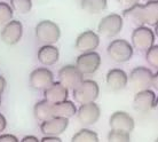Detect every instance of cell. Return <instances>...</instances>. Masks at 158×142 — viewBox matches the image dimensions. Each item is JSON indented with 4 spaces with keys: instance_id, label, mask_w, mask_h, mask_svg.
Wrapping results in <instances>:
<instances>
[{
    "instance_id": "obj_1",
    "label": "cell",
    "mask_w": 158,
    "mask_h": 142,
    "mask_svg": "<svg viewBox=\"0 0 158 142\" xmlns=\"http://www.w3.org/2000/svg\"><path fill=\"white\" fill-rule=\"evenodd\" d=\"M100 95V87L96 81L91 79H84L78 86L72 90V96L76 102L87 103L94 102Z\"/></svg>"
},
{
    "instance_id": "obj_2",
    "label": "cell",
    "mask_w": 158,
    "mask_h": 142,
    "mask_svg": "<svg viewBox=\"0 0 158 142\" xmlns=\"http://www.w3.org/2000/svg\"><path fill=\"white\" fill-rule=\"evenodd\" d=\"M36 37L38 41L44 45H54L61 37L59 25L49 20L40 21L36 27Z\"/></svg>"
},
{
    "instance_id": "obj_3",
    "label": "cell",
    "mask_w": 158,
    "mask_h": 142,
    "mask_svg": "<svg viewBox=\"0 0 158 142\" xmlns=\"http://www.w3.org/2000/svg\"><path fill=\"white\" fill-rule=\"evenodd\" d=\"M108 55L117 63H124L130 61L133 56V47L128 41L124 39L112 40L107 48Z\"/></svg>"
},
{
    "instance_id": "obj_4",
    "label": "cell",
    "mask_w": 158,
    "mask_h": 142,
    "mask_svg": "<svg viewBox=\"0 0 158 142\" xmlns=\"http://www.w3.org/2000/svg\"><path fill=\"white\" fill-rule=\"evenodd\" d=\"M154 73L150 69L144 67H138L131 71L127 76V84H130L132 90L134 91H142L151 87Z\"/></svg>"
},
{
    "instance_id": "obj_5",
    "label": "cell",
    "mask_w": 158,
    "mask_h": 142,
    "mask_svg": "<svg viewBox=\"0 0 158 142\" xmlns=\"http://www.w3.org/2000/svg\"><path fill=\"white\" fill-rule=\"evenodd\" d=\"M156 35L148 27L140 25L132 32V47L140 52H146L155 44Z\"/></svg>"
},
{
    "instance_id": "obj_6",
    "label": "cell",
    "mask_w": 158,
    "mask_h": 142,
    "mask_svg": "<svg viewBox=\"0 0 158 142\" xmlns=\"http://www.w3.org/2000/svg\"><path fill=\"white\" fill-rule=\"evenodd\" d=\"M101 65V56L99 53L92 51L85 52L77 57L76 67L83 75H93Z\"/></svg>"
},
{
    "instance_id": "obj_7",
    "label": "cell",
    "mask_w": 158,
    "mask_h": 142,
    "mask_svg": "<svg viewBox=\"0 0 158 142\" xmlns=\"http://www.w3.org/2000/svg\"><path fill=\"white\" fill-rule=\"evenodd\" d=\"M123 17L118 14H109L100 21L98 25V31L101 36L111 38L115 37L122 31Z\"/></svg>"
},
{
    "instance_id": "obj_8",
    "label": "cell",
    "mask_w": 158,
    "mask_h": 142,
    "mask_svg": "<svg viewBox=\"0 0 158 142\" xmlns=\"http://www.w3.org/2000/svg\"><path fill=\"white\" fill-rule=\"evenodd\" d=\"M84 80V75L78 70V68L72 64L64 65L59 70V81L69 91L78 86Z\"/></svg>"
},
{
    "instance_id": "obj_9",
    "label": "cell",
    "mask_w": 158,
    "mask_h": 142,
    "mask_svg": "<svg viewBox=\"0 0 158 142\" xmlns=\"http://www.w3.org/2000/svg\"><path fill=\"white\" fill-rule=\"evenodd\" d=\"M30 85L36 91H45L54 83V75L47 68H37L30 73Z\"/></svg>"
},
{
    "instance_id": "obj_10",
    "label": "cell",
    "mask_w": 158,
    "mask_h": 142,
    "mask_svg": "<svg viewBox=\"0 0 158 142\" xmlns=\"http://www.w3.org/2000/svg\"><path fill=\"white\" fill-rule=\"evenodd\" d=\"M77 118L83 125H93L96 122H99L101 117V109L99 104L94 102H87L80 104L79 109L77 110Z\"/></svg>"
},
{
    "instance_id": "obj_11",
    "label": "cell",
    "mask_w": 158,
    "mask_h": 142,
    "mask_svg": "<svg viewBox=\"0 0 158 142\" xmlns=\"http://www.w3.org/2000/svg\"><path fill=\"white\" fill-rule=\"evenodd\" d=\"M156 103H157L156 93L151 91L150 88L138 91V93L134 96V100H133L134 109L139 112H143V114L152 110L156 106Z\"/></svg>"
},
{
    "instance_id": "obj_12",
    "label": "cell",
    "mask_w": 158,
    "mask_h": 142,
    "mask_svg": "<svg viewBox=\"0 0 158 142\" xmlns=\"http://www.w3.org/2000/svg\"><path fill=\"white\" fill-rule=\"evenodd\" d=\"M22 36H23V25L17 20H12L7 24H5L0 33L1 40L9 46L16 45L21 40Z\"/></svg>"
},
{
    "instance_id": "obj_13",
    "label": "cell",
    "mask_w": 158,
    "mask_h": 142,
    "mask_svg": "<svg viewBox=\"0 0 158 142\" xmlns=\"http://www.w3.org/2000/svg\"><path fill=\"white\" fill-rule=\"evenodd\" d=\"M69 125V119L63 117H57L54 116L49 119H46L40 124V131L44 135H54L60 136L64 133Z\"/></svg>"
},
{
    "instance_id": "obj_14",
    "label": "cell",
    "mask_w": 158,
    "mask_h": 142,
    "mask_svg": "<svg viewBox=\"0 0 158 142\" xmlns=\"http://www.w3.org/2000/svg\"><path fill=\"white\" fill-rule=\"evenodd\" d=\"M109 125H110L111 130H119L131 133L134 130L135 123L134 119L132 118V116H130L127 112L116 111L111 115L110 119H109Z\"/></svg>"
},
{
    "instance_id": "obj_15",
    "label": "cell",
    "mask_w": 158,
    "mask_h": 142,
    "mask_svg": "<svg viewBox=\"0 0 158 142\" xmlns=\"http://www.w3.org/2000/svg\"><path fill=\"white\" fill-rule=\"evenodd\" d=\"M100 45V37L98 33H95L94 31L87 30L84 31L83 33H80L78 36V38L76 40V48L78 51L83 52H92L95 51L99 47Z\"/></svg>"
},
{
    "instance_id": "obj_16",
    "label": "cell",
    "mask_w": 158,
    "mask_h": 142,
    "mask_svg": "<svg viewBox=\"0 0 158 142\" xmlns=\"http://www.w3.org/2000/svg\"><path fill=\"white\" fill-rule=\"evenodd\" d=\"M69 98V90L64 87L60 81H54L44 91V99L49 103H57Z\"/></svg>"
},
{
    "instance_id": "obj_17",
    "label": "cell",
    "mask_w": 158,
    "mask_h": 142,
    "mask_svg": "<svg viewBox=\"0 0 158 142\" xmlns=\"http://www.w3.org/2000/svg\"><path fill=\"white\" fill-rule=\"evenodd\" d=\"M37 57H38V61L45 67L53 65L59 61V48L55 47L54 45H43L38 51Z\"/></svg>"
},
{
    "instance_id": "obj_18",
    "label": "cell",
    "mask_w": 158,
    "mask_h": 142,
    "mask_svg": "<svg viewBox=\"0 0 158 142\" xmlns=\"http://www.w3.org/2000/svg\"><path fill=\"white\" fill-rule=\"evenodd\" d=\"M106 80L112 91H120L127 86V73L122 69H111Z\"/></svg>"
},
{
    "instance_id": "obj_19",
    "label": "cell",
    "mask_w": 158,
    "mask_h": 142,
    "mask_svg": "<svg viewBox=\"0 0 158 142\" xmlns=\"http://www.w3.org/2000/svg\"><path fill=\"white\" fill-rule=\"evenodd\" d=\"M143 23L148 25H156L158 21V1L150 0L142 4Z\"/></svg>"
},
{
    "instance_id": "obj_20",
    "label": "cell",
    "mask_w": 158,
    "mask_h": 142,
    "mask_svg": "<svg viewBox=\"0 0 158 142\" xmlns=\"http://www.w3.org/2000/svg\"><path fill=\"white\" fill-rule=\"evenodd\" d=\"M53 112H54V116L69 119L76 115L77 108L73 102L69 101V100H64V101L53 104Z\"/></svg>"
},
{
    "instance_id": "obj_21",
    "label": "cell",
    "mask_w": 158,
    "mask_h": 142,
    "mask_svg": "<svg viewBox=\"0 0 158 142\" xmlns=\"http://www.w3.org/2000/svg\"><path fill=\"white\" fill-rule=\"evenodd\" d=\"M33 114H35V117L40 122H44L46 119L54 117L53 103H49L45 99L37 102L35 104V106H33Z\"/></svg>"
},
{
    "instance_id": "obj_22",
    "label": "cell",
    "mask_w": 158,
    "mask_h": 142,
    "mask_svg": "<svg viewBox=\"0 0 158 142\" xmlns=\"http://www.w3.org/2000/svg\"><path fill=\"white\" fill-rule=\"evenodd\" d=\"M107 0H80V6L88 14H99L107 8Z\"/></svg>"
},
{
    "instance_id": "obj_23",
    "label": "cell",
    "mask_w": 158,
    "mask_h": 142,
    "mask_svg": "<svg viewBox=\"0 0 158 142\" xmlns=\"http://www.w3.org/2000/svg\"><path fill=\"white\" fill-rule=\"evenodd\" d=\"M72 142H98L99 135L94 131H91L88 128H81L78 131L71 139Z\"/></svg>"
},
{
    "instance_id": "obj_24",
    "label": "cell",
    "mask_w": 158,
    "mask_h": 142,
    "mask_svg": "<svg viewBox=\"0 0 158 142\" xmlns=\"http://www.w3.org/2000/svg\"><path fill=\"white\" fill-rule=\"evenodd\" d=\"M13 12L17 14H28L32 8L31 0H10V5Z\"/></svg>"
},
{
    "instance_id": "obj_25",
    "label": "cell",
    "mask_w": 158,
    "mask_h": 142,
    "mask_svg": "<svg viewBox=\"0 0 158 142\" xmlns=\"http://www.w3.org/2000/svg\"><path fill=\"white\" fill-rule=\"evenodd\" d=\"M13 12L12 7L4 1H0V27H4L9 21L13 20Z\"/></svg>"
},
{
    "instance_id": "obj_26",
    "label": "cell",
    "mask_w": 158,
    "mask_h": 142,
    "mask_svg": "<svg viewBox=\"0 0 158 142\" xmlns=\"http://www.w3.org/2000/svg\"><path fill=\"white\" fill-rule=\"evenodd\" d=\"M108 141L110 142H128L131 141V135L128 132L119 130H111L108 134Z\"/></svg>"
},
{
    "instance_id": "obj_27",
    "label": "cell",
    "mask_w": 158,
    "mask_h": 142,
    "mask_svg": "<svg viewBox=\"0 0 158 142\" xmlns=\"http://www.w3.org/2000/svg\"><path fill=\"white\" fill-rule=\"evenodd\" d=\"M146 60L151 67L157 69L158 68V46L152 45L150 48L146 51Z\"/></svg>"
},
{
    "instance_id": "obj_28",
    "label": "cell",
    "mask_w": 158,
    "mask_h": 142,
    "mask_svg": "<svg viewBox=\"0 0 158 142\" xmlns=\"http://www.w3.org/2000/svg\"><path fill=\"white\" fill-rule=\"evenodd\" d=\"M19 139L13 134H1L0 135V142H17Z\"/></svg>"
},
{
    "instance_id": "obj_29",
    "label": "cell",
    "mask_w": 158,
    "mask_h": 142,
    "mask_svg": "<svg viewBox=\"0 0 158 142\" xmlns=\"http://www.w3.org/2000/svg\"><path fill=\"white\" fill-rule=\"evenodd\" d=\"M62 140L59 136H54V135H44L41 139V142H61Z\"/></svg>"
},
{
    "instance_id": "obj_30",
    "label": "cell",
    "mask_w": 158,
    "mask_h": 142,
    "mask_svg": "<svg viewBox=\"0 0 158 142\" xmlns=\"http://www.w3.org/2000/svg\"><path fill=\"white\" fill-rule=\"evenodd\" d=\"M6 126H7V120H6L4 115L0 114V133H2L6 130Z\"/></svg>"
},
{
    "instance_id": "obj_31",
    "label": "cell",
    "mask_w": 158,
    "mask_h": 142,
    "mask_svg": "<svg viewBox=\"0 0 158 142\" xmlns=\"http://www.w3.org/2000/svg\"><path fill=\"white\" fill-rule=\"evenodd\" d=\"M119 4L123 5V6H127V7H130L132 5L136 4L139 1H141V0H117Z\"/></svg>"
},
{
    "instance_id": "obj_32",
    "label": "cell",
    "mask_w": 158,
    "mask_h": 142,
    "mask_svg": "<svg viewBox=\"0 0 158 142\" xmlns=\"http://www.w3.org/2000/svg\"><path fill=\"white\" fill-rule=\"evenodd\" d=\"M22 142H39V140L35 135H27L22 139Z\"/></svg>"
},
{
    "instance_id": "obj_33",
    "label": "cell",
    "mask_w": 158,
    "mask_h": 142,
    "mask_svg": "<svg viewBox=\"0 0 158 142\" xmlns=\"http://www.w3.org/2000/svg\"><path fill=\"white\" fill-rule=\"evenodd\" d=\"M5 87H6V79L0 75V99H1V95L5 91Z\"/></svg>"
},
{
    "instance_id": "obj_34",
    "label": "cell",
    "mask_w": 158,
    "mask_h": 142,
    "mask_svg": "<svg viewBox=\"0 0 158 142\" xmlns=\"http://www.w3.org/2000/svg\"><path fill=\"white\" fill-rule=\"evenodd\" d=\"M151 87H155V90H157L158 88V75L157 73H154L152 81H151Z\"/></svg>"
},
{
    "instance_id": "obj_35",
    "label": "cell",
    "mask_w": 158,
    "mask_h": 142,
    "mask_svg": "<svg viewBox=\"0 0 158 142\" xmlns=\"http://www.w3.org/2000/svg\"><path fill=\"white\" fill-rule=\"evenodd\" d=\"M142 1H144V2H146V1H150V0H142Z\"/></svg>"
},
{
    "instance_id": "obj_36",
    "label": "cell",
    "mask_w": 158,
    "mask_h": 142,
    "mask_svg": "<svg viewBox=\"0 0 158 142\" xmlns=\"http://www.w3.org/2000/svg\"><path fill=\"white\" fill-rule=\"evenodd\" d=\"M0 104H1V99H0Z\"/></svg>"
}]
</instances>
